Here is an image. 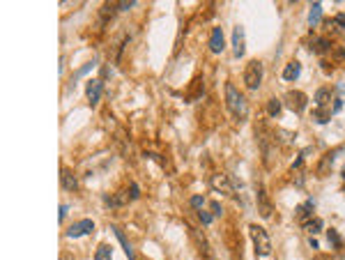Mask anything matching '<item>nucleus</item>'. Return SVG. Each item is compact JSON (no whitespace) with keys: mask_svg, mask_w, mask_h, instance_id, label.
Here are the masks:
<instances>
[{"mask_svg":"<svg viewBox=\"0 0 345 260\" xmlns=\"http://www.w3.org/2000/svg\"><path fill=\"white\" fill-rule=\"evenodd\" d=\"M225 104H228V110L233 113L235 120H246V115H249V104H246L244 95L237 90L233 83H225Z\"/></svg>","mask_w":345,"mask_h":260,"instance_id":"obj_1","label":"nucleus"},{"mask_svg":"<svg viewBox=\"0 0 345 260\" xmlns=\"http://www.w3.org/2000/svg\"><path fill=\"white\" fill-rule=\"evenodd\" d=\"M249 233H251V240H253L255 246V253L258 255H270L272 253V240L267 235V230L258 224H251L249 226Z\"/></svg>","mask_w":345,"mask_h":260,"instance_id":"obj_2","label":"nucleus"},{"mask_svg":"<svg viewBox=\"0 0 345 260\" xmlns=\"http://www.w3.org/2000/svg\"><path fill=\"white\" fill-rule=\"evenodd\" d=\"M262 74H265V67L260 60H251L244 69V83L249 90H258L262 83Z\"/></svg>","mask_w":345,"mask_h":260,"instance_id":"obj_3","label":"nucleus"},{"mask_svg":"<svg viewBox=\"0 0 345 260\" xmlns=\"http://www.w3.org/2000/svg\"><path fill=\"white\" fill-rule=\"evenodd\" d=\"M212 187H214L216 191H221V194H225V196H235V191L242 189L244 184H240V180H235L233 175L216 173V175H212Z\"/></svg>","mask_w":345,"mask_h":260,"instance_id":"obj_4","label":"nucleus"},{"mask_svg":"<svg viewBox=\"0 0 345 260\" xmlns=\"http://www.w3.org/2000/svg\"><path fill=\"white\" fill-rule=\"evenodd\" d=\"M85 95H88V104L90 106H97L104 95V81L101 79H90L88 85H85Z\"/></svg>","mask_w":345,"mask_h":260,"instance_id":"obj_5","label":"nucleus"},{"mask_svg":"<svg viewBox=\"0 0 345 260\" xmlns=\"http://www.w3.org/2000/svg\"><path fill=\"white\" fill-rule=\"evenodd\" d=\"M95 230V221L92 219H81L76 224H71L67 228V237H83V235H90Z\"/></svg>","mask_w":345,"mask_h":260,"instance_id":"obj_6","label":"nucleus"},{"mask_svg":"<svg viewBox=\"0 0 345 260\" xmlns=\"http://www.w3.org/2000/svg\"><path fill=\"white\" fill-rule=\"evenodd\" d=\"M258 212H260L262 219H270L272 214H274V205H272V200L270 196H267L265 187H258Z\"/></svg>","mask_w":345,"mask_h":260,"instance_id":"obj_7","label":"nucleus"},{"mask_svg":"<svg viewBox=\"0 0 345 260\" xmlns=\"http://www.w3.org/2000/svg\"><path fill=\"white\" fill-rule=\"evenodd\" d=\"M244 28L242 25H235L233 28V53H235V58H244Z\"/></svg>","mask_w":345,"mask_h":260,"instance_id":"obj_8","label":"nucleus"},{"mask_svg":"<svg viewBox=\"0 0 345 260\" xmlns=\"http://www.w3.org/2000/svg\"><path fill=\"white\" fill-rule=\"evenodd\" d=\"M225 37H223V28L221 25H216L214 30H212V37H210V51L212 53H223L225 49Z\"/></svg>","mask_w":345,"mask_h":260,"instance_id":"obj_9","label":"nucleus"},{"mask_svg":"<svg viewBox=\"0 0 345 260\" xmlns=\"http://www.w3.org/2000/svg\"><path fill=\"white\" fill-rule=\"evenodd\" d=\"M285 101H288V106H290L295 113H299V110L306 108V95L304 92H288V95H285Z\"/></svg>","mask_w":345,"mask_h":260,"instance_id":"obj_10","label":"nucleus"},{"mask_svg":"<svg viewBox=\"0 0 345 260\" xmlns=\"http://www.w3.org/2000/svg\"><path fill=\"white\" fill-rule=\"evenodd\" d=\"M60 182L65 191H76L79 189V177L71 173V168H62L60 170Z\"/></svg>","mask_w":345,"mask_h":260,"instance_id":"obj_11","label":"nucleus"},{"mask_svg":"<svg viewBox=\"0 0 345 260\" xmlns=\"http://www.w3.org/2000/svg\"><path fill=\"white\" fill-rule=\"evenodd\" d=\"M110 230H113V235L118 237V242H120V246L125 249V253H127V260H136V253H134V249L129 246V240L125 237V233H122L118 226H110Z\"/></svg>","mask_w":345,"mask_h":260,"instance_id":"obj_12","label":"nucleus"},{"mask_svg":"<svg viewBox=\"0 0 345 260\" xmlns=\"http://www.w3.org/2000/svg\"><path fill=\"white\" fill-rule=\"evenodd\" d=\"M299 71H301V65H299L297 60H292V62H288V65H285L283 79H285V81H295L297 76H299Z\"/></svg>","mask_w":345,"mask_h":260,"instance_id":"obj_13","label":"nucleus"},{"mask_svg":"<svg viewBox=\"0 0 345 260\" xmlns=\"http://www.w3.org/2000/svg\"><path fill=\"white\" fill-rule=\"evenodd\" d=\"M331 99H334V95H331L329 88H320V90H318V95H315V104L320 106V108H325Z\"/></svg>","mask_w":345,"mask_h":260,"instance_id":"obj_14","label":"nucleus"},{"mask_svg":"<svg viewBox=\"0 0 345 260\" xmlns=\"http://www.w3.org/2000/svg\"><path fill=\"white\" fill-rule=\"evenodd\" d=\"M313 210H315V200H306L301 207H297V216H299V219L306 224V221H309V214H311Z\"/></svg>","mask_w":345,"mask_h":260,"instance_id":"obj_15","label":"nucleus"},{"mask_svg":"<svg viewBox=\"0 0 345 260\" xmlns=\"http://www.w3.org/2000/svg\"><path fill=\"white\" fill-rule=\"evenodd\" d=\"M320 19H322V5L320 3H313V5H311V14H309V23L318 25L320 23Z\"/></svg>","mask_w":345,"mask_h":260,"instance_id":"obj_16","label":"nucleus"},{"mask_svg":"<svg viewBox=\"0 0 345 260\" xmlns=\"http://www.w3.org/2000/svg\"><path fill=\"white\" fill-rule=\"evenodd\" d=\"M95 260H113V249L108 244H99L95 251Z\"/></svg>","mask_w":345,"mask_h":260,"instance_id":"obj_17","label":"nucleus"},{"mask_svg":"<svg viewBox=\"0 0 345 260\" xmlns=\"http://www.w3.org/2000/svg\"><path fill=\"white\" fill-rule=\"evenodd\" d=\"M281 108H283V104H281L276 97H272L270 101H267V113L272 115V118H279L281 115Z\"/></svg>","mask_w":345,"mask_h":260,"instance_id":"obj_18","label":"nucleus"},{"mask_svg":"<svg viewBox=\"0 0 345 260\" xmlns=\"http://www.w3.org/2000/svg\"><path fill=\"white\" fill-rule=\"evenodd\" d=\"M304 228L309 230L311 235H318V233L322 230V219H309V221L304 224Z\"/></svg>","mask_w":345,"mask_h":260,"instance_id":"obj_19","label":"nucleus"},{"mask_svg":"<svg viewBox=\"0 0 345 260\" xmlns=\"http://www.w3.org/2000/svg\"><path fill=\"white\" fill-rule=\"evenodd\" d=\"M311 46H313L315 51H320V53H325V51H329V49H331V42L327 40V37H318V40H315Z\"/></svg>","mask_w":345,"mask_h":260,"instance_id":"obj_20","label":"nucleus"},{"mask_svg":"<svg viewBox=\"0 0 345 260\" xmlns=\"http://www.w3.org/2000/svg\"><path fill=\"white\" fill-rule=\"evenodd\" d=\"M189 205L194 207L196 212H203V210H205V205H207V203H205V196H191Z\"/></svg>","mask_w":345,"mask_h":260,"instance_id":"obj_21","label":"nucleus"},{"mask_svg":"<svg viewBox=\"0 0 345 260\" xmlns=\"http://www.w3.org/2000/svg\"><path fill=\"white\" fill-rule=\"evenodd\" d=\"M198 219H200V224L203 226H210L212 224V219H214V214H212V212H198Z\"/></svg>","mask_w":345,"mask_h":260,"instance_id":"obj_22","label":"nucleus"},{"mask_svg":"<svg viewBox=\"0 0 345 260\" xmlns=\"http://www.w3.org/2000/svg\"><path fill=\"white\" fill-rule=\"evenodd\" d=\"M134 5H136V0H120V3H118V12H127Z\"/></svg>","mask_w":345,"mask_h":260,"instance_id":"obj_23","label":"nucleus"},{"mask_svg":"<svg viewBox=\"0 0 345 260\" xmlns=\"http://www.w3.org/2000/svg\"><path fill=\"white\" fill-rule=\"evenodd\" d=\"M329 240H331V246H336V249L340 246V237H338V233H336V230H329Z\"/></svg>","mask_w":345,"mask_h":260,"instance_id":"obj_24","label":"nucleus"},{"mask_svg":"<svg viewBox=\"0 0 345 260\" xmlns=\"http://www.w3.org/2000/svg\"><path fill=\"white\" fill-rule=\"evenodd\" d=\"M210 207H212V214H214V216H221V214H223V207H221L219 203H210Z\"/></svg>","mask_w":345,"mask_h":260,"instance_id":"obj_25","label":"nucleus"},{"mask_svg":"<svg viewBox=\"0 0 345 260\" xmlns=\"http://www.w3.org/2000/svg\"><path fill=\"white\" fill-rule=\"evenodd\" d=\"M140 191H138V184H131L129 187V198H138Z\"/></svg>","mask_w":345,"mask_h":260,"instance_id":"obj_26","label":"nucleus"},{"mask_svg":"<svg viewBox=\"0 0 345 260\" xmlns=\"http://www.w3.org/2000/svg\"><path fill=\"white\" fill-rule=\"evenodd\" d=\"M336 23H338L340 25V28H345V12H340V14H336Z\"/></svg>","mask_w":345,"mask_h":260,"instance_id":"obj_27","label":"nucleus"},{"mask_svg":"<svg viewBox=\"0 0 345 260\" xmlns=\"http://www.w3.org/2000/svg\"><path fill=\"white\" fill-rule=\"evenodd\" d=\"M67 212H69V205H62V207H60V221H65Z\"/></svg>","mask_w":345,"mask_h":260,"instance_id":"obj_28","label":"nucleus"}]
</instances>
